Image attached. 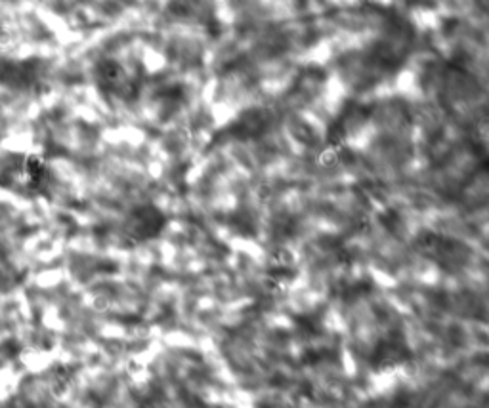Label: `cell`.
Segmentation results:
<instances>
[{
  "label": "cell",
  "instance_id": "6da1fadb",
  "mask_svg": "<svg viewBox=\"0 0 489 408\" xmlns=\"http://www.w3.org/2000/svg\"><path fill=\"white\" fill-rule=\"evenodd\" d=\"M136 216H138V233L146 235V237L157 233V231L162 227V221H165L162 216L151 206L143 208V210H138Z\"/></svg>",
  "mask_w": 489,
  "mask_h": 408
},
{
  "label": "cell",
  "instance_id": "7a4b0ae2",
  "mask_svg": "<svg viewBox=\"0 0 489 408\" xmlns=\"http://www.w3.org/2000/svg\"><path fill=\"white\" fill-rule=\"evenodd\" d=\"M25 172L29 176L31 187H41V183L46 180V162L39 154H31L25 161Z\"/></svg>",
  "mask_w": 489,
  "mask_h": 408
}]
</instances>
